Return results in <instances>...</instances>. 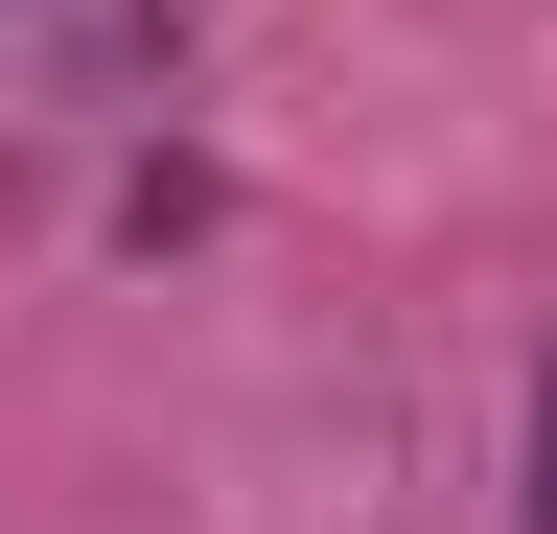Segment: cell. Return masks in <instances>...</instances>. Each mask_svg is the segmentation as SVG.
I'll return each instance as SVG.
<instances>
[{
  "instance_id": "6da1fadb",
  "label": "cell",
  "mask_w": 557,
  "mask_h": 534,
  "mask_svg": "<svg viewBox=\"0 0 557 534\" xmlns=\"http://www.w3.org/2000/svg\"><path fill=\"white\" fill-rule=\"evenodd\" d=\"M534 534H557V442H534Z\"/></svg>"
}]
</instances>
